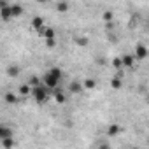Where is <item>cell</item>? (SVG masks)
Segmentation results:
<instances>
[{"instance_id":"23","label":"cell","mask_w":149,"mask_h":149,"mask_svg":"<svg viewBox=\"0 0 149 149\" xmlns=\"http://www.w3.org/2000/svg\"><path fill=\"white\" fill-rule=\"evenodd\" d=\"M74 40H76V44H77V46H88V39H83V37H76Z\"/></svg>"},{"instance_id":"26","label":"cell","mask_w":149,"mask_h":149,"mask_svg":"<svg viewBox=\"0 0 149 149\" xmlns=\"http://www.w3.org/2000/svg\"><path fill=\"white\" fill-rule=\"evenodd\" d=\"M37 2H46V0H37Z\"/></svg>"},{"instance_id":"11","label":"cell","mask_w":149,"mask_h":149,"mask_svg":"<svg viewBox=\"0 0 149 149\" xmlns=\"http://www.w3.org/2000/svg\"><path fill=\"white\" fill-rule=\"evenodd\" d=\"M18 93L21 95V97H28V95H32V86L26 83V84H21L19 86V90H18Z\"/></svg>"},{"instance_id":"28","label":"cell","mask_w":149,"mask_h":149,"mask_svg":"<svg viewBox=\"0 0 149 149\" xmlns=\"http://www.w3.org/2000/svg\"><path fill=\"white\" fill-rule=\"evenodd\" d=\"M147 144H149V140H147Z\"/></svg>"},{"instance_id":"14","label":"cell","mask_w":149,"mask_h":149,"mask_svg":"<svg viewBox=\"0 0 149 149\" xmlns=\"http://www.w3.org/2000/svg\"><path fill=\"white\" fill-rule=\"evenodd\" d=\"M4 100H6L7 104H11V105L18 104V97H16L14 93H6V95H4Z\"/></svg>"},{"instance_id":"6","label":"cell","mask_w":149,"mask_h":149,"mask_svg":"<svg viewBox=\"0 0 149 149\" xmlns=\"http://www.w3.org/2000/svg\"><path fill=\"white\" fill-rule=\"evenodd\" d=\"M121 60H123V67H128V68H132V67H135V54H125V56H121Z\"/></svg>"},{"instance_id":"25","label":"cell","mask_w":149,"mask_h":149,"mask_svg":"<svg viewBox=\"0 0 149 149\" xmlns=\"http://www.w3.org/2000/svg\"><path fill=\"white\" fill-rule=\"evenodd\" d=\"M46 46L47 47H54L56 46V39H46Z\"/></svg>"},{"instance_id":"15","label":"cell","mask_w":149,"mask_h":149,"mask_svg":"<svg viewBox=\"0 0 149 149\" xmlns=\"http://www.w3.org/2000/svg\"><path fill=\"white\" fill-rule=\"evenodd\" d=\"M68 9H70L68 2H58V4H56V11H58V13H61V14H63V13H67Z\"/></svg>"},{"instance_id":"2","label":"cell","mask_w":149,"mask_h":149,"mask_svg":"<svg viewBox=\"0 0 149 149\" xmlns=\"http://www.w3.org/2000/svg\"><path fill=\"white\" fill-rule=\"evenodd\" d=\"M42 84H46L49 90H54V88H58V84H60V79H58V77H54L53 74L47 70V72L44 74V77H42Z\"/></svg>"},{"instance_id":"17","label":"cell","mask_w":149,"mask_h":149,"mask_svg":"<svg viewBox=\"0 0 149 149\" xmlns=\"http://www.w3.org/2000/svg\"><path fill=\"white\" fill-rule=\"evenodd\" d=\"M49 72L53 74L54 77H58V79L61 81V77H63V72H61V68H60V67H51V68H49Z\"/></svg>"},{"instance_id":"4","label":"cell","mask_w":149,"mask_h":149,"mask_svg":"<svg viewBox=\"0 0 149 149\" xmlns=\"http://www.w3.org/2000/svg\"><path fill=\"white\" fill-rule=\"evenodd\" d=\"M83 90H84V84L79 83V81H72V83L68 84V91H70L72 95H79Z\"/></svg>"},{"instance_id":"22","label":"cell","mask_w":149,"mask_h":149,"mask_svg":"<svg viewBox=\"0 0 149 149\" xmlns=\"http://www.w3.org/2000/svg\"><path fill=\"white\" fill-rule=\"evenodd\" d=\"M112 19H114L112 11H105V13H104V21H105V23H109V21H112Z\"/></svg>"},{"instance_id":"7","label":"cell","mask_w":149,"mask_h":149,"mask_svg":"<svg viewBox=\"0 0 149 149\" xmlns=\"http://www.w3.org/2000/svg\"><path fill=\"white\" fill-rule=\"evenodd\" d=\"M44 39H56V32L53 30V28H49V26H44V30H40L39 32Z\"/></svg>"},{"instance_id":"12","label":"cell","mask_w":149,"mask_h":149,"mask_svg":"<svg viewBox=\"0 0 149 149\" xmlns=\"http://www.w3.org/2000/svg\"><path fill=\"white\" fill-rule=\"evenodd\" d=\"M0 144H2V147H4V149H11V147H14V139H13V137L0 139Z\"/></svg>"},{"instance_id":"20","label":"cell","mask_w":149,"mask_h":149,"mask_svg":"<svg viewBox=\"0 0 149 149\" xmlns=\"http://www.w3.org/2000/svg\"><path fill=\"white\" fill-rule=\"evenodd\" d=\"M121 86H123V83H121L119 77H112V79H111V88H112V90H119Z\"/></svg>"},{"instance_id":"27","label":"cell","mask_w":149,"mask_h":149,"mask_svg":"<svg viewBox=\"0 0 149 149\" xmlns=\"http://www.w3.org/2000/svg\"><path fill=\"white\" fill-rule=\"evenodd\" d=\"M147 28H149V21H147Z\"/></svg>"},{"instance_id":"16","label":"cell","mask_w":149,"mask_h":149,"mask_svg":"<svg viewBox=\"0 0 149 149\" xmlns=\"http://www.w3.org/2000/svg\"><path fill=\"white\" fill-rule=\"evenodd\" d=\"M19 74V68L16 67V65H11V67H7V76L9 77H16Z\"/></svg>"},{"instance_id":"5","label":"cell","mask_w":149,"mask_h":149,"mask_svg":"<svg viewBox=\"0 0 149 149\" xmlns=\"http://www.w3.org/2000/svg\"><path fill=\"white\" fill-rule=\"evenodd\" d=\"M147 54H149V51H147V47L144 44H137L135 46V58L137 60H144Z\"/></svg>"},{"instance_id":"9","label":"cell","mask_w":149,"mask_h":149,"mask_svg":"<svg viewBox=\"0 0 149 149\" xmlns=\"http://www.w3.org/2000/svg\"><path fill=\"white\" fill-rule=\"evenodd\" d=\"M32 26L37 30V32H40V30H44V19L40 18V16H35L33 19H32Z\"/></svg>"},{"instance_id":"13","label":"cell","mask_w":149,"mask_h":149,"mask_svg":"<svg viewBox=\"0 0 149 149\" xmlns=\"http://www.w3.org/2000/svg\"><path fill=\"white\" fill-rule=\"evenodd\" d=\"M11 11H13V18H18V16L23 14V7L19 4H13L11 6Z\"/></svg>"},{"instance_id":"19","label":"cell","mask_w":149,"mask_h":149,"mask_svg":"<svg viewBox=\"0 0 149 149\" xmlns=\"http://www.w3.org/2000/svg\"><path fill=\"white\" fill-rule=\"evenodd\" d=\"M121 132V128L118 126V125H111L109 128H107V135H111V137H114V135H118Z\"/></svg>"},{"instance_id":"1","label":"cell","mask_w":149,"mask_h":149,"mask_svg":"<svg viewBox=\"0 0 149 149\" xmlns=\"http://www.w3.org/2000/svg\"><path fill=\"white\" fill-rule=\"evenodd\" d=\"M47 95H49V88L44 84H39V86H33L32 88V97L39 102V104H44L46 102V98H47Z\"/></svg>"},{"instance_id":"8","label":"cell","mask_w":149,"mask_h":149,"mask_svg":"<svg viewBox=\"0 0 149 149\" xmlns=\"http://www.w3.org/2000/svg\"><path fill=\"white\" fill-rule=\"evenodd\" d=\"M53 97H54V100L58 102V104H63L65 100H67V97H65V93L60 90V88H54L53 90Z\"/></svg>"},{"instance_id":"10","label":"cell","mask_w":149,"mask_h":149,"mask_svg":"<svg viewBox=\"0 0 149 149\" xmlns=\"http://www.w3.org/2000/svg\"><path fill=\"white\" fill-rule=\"evenodd\" d=\"M7 137H14V132L9 126H0V139H7Z\"/></svg>"},{"instance_id":"21","label":"cell","mask_w":149,"mask_h":149,"mask_svg":"<svg viewBox=\"0 0 149 149\" xmlns=\"http://www.w3.org/2000/svg\"><path fill=\"white\" fill-rule=\"evenodd\" d=\"M28 84H30L32 88H33V86H39V84H40V79H39L37 76H32V77L28 79Z\"/></svg>"},{"instance_id":"24","label":"cell","mask_w":149,"mask_h":149,"mask_svg":"<svg viewBox=\"0 0 149 149\" xmlns=\"http://www.w3.org/2000/svg\"><path fill=\"white\" fill-rule=\"evenodd\" d=\"M112 67H114V68H121V67H123V60H121V58H114V60H112Z\"/></svg>"},{"instance_id":"18","label":"cell","mask_w":149,"mask_h":149,"mask_svg":"<svg viewBox=\"0 0 149 149\" xmlns=\"http://www.w3.org/2000/svg\"><path fill=\"white\" fill-rule=\"evenodd\" d=\"M84 90H93L95 86H97V81L95 79H91V77H88V79H84Z\"/></svg>"},{"instance_id":"3","label":"cell","mask_w":149,"mask_h":149,"mask_svg":"<svg viewBox=\"0 0 149 149\" xmlns=\"http://www.w3.org/2000/svg\"><path fill=\"white\" fill-rule=\"evenodd\" d=\"M0 14H2V19L4 21H9L11 18H13V11H11V6H7V2L6 0H2V2H0Z\"/></svg>"}]
</instances>
